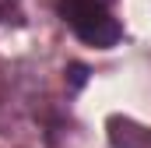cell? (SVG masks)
Returning a JSON list of instances; mask_svg holds the SVG:
<instances>
[{"mask_svg":"<svg viewBox=\"0 0 151 148\" xmlns=\"http://www.w3.org/2000/svg\"><path fill=\"white\" fill-rule=\"evenodd\" d=\"M60 18L74 28V36L81 42H88L95 49H113L123 36L119 21L99 0H60Z\"/></svg>","mask_w":151,"mask_h":148,"instance_id":"6da1fadb","label":"cell"},{"mask_svg":"<svg viewBox=\"0 0 151 148\" xmlns=\"http://www.w3.org/2000/svg\"><path fill=\"white\" fill-rule=\"evenodd\" d=\"M67 74H70V85H74V88H81V85L88 81V67H84V64H70Z\"/></svg>","mask_w":151,"mask_h":148,"instance_id":"3957f363","label":"cell"},{"mask_svg":"<svg viewBox=\"0 0 151 148\" xmlns=\"http://www.w3.org/2000/svg\"><path fill=\"white\" fill-rule=\"evenodd\" d=\"M14 4H18V0H0V18H7V14H11V7H14Z\"/></svg>","mask_w":151,"mask_h":148,"instance_id":"277c9868","label":"cell"},{"mask_svg":"<svg viewBox=\"0 0 151 148\" xmlns=\"http://www.w3.org/2000/svg\"><path fill=\"white\" fill-rule=\"evenodd\" d=\"M109 141H113V148H151V131H144L134 120L113 116L109 120Z\"/></svg>","mask_w":151,"mask_h":148,"instance_id":"7a4b0ae2","label":"cell"}]
</instances>
